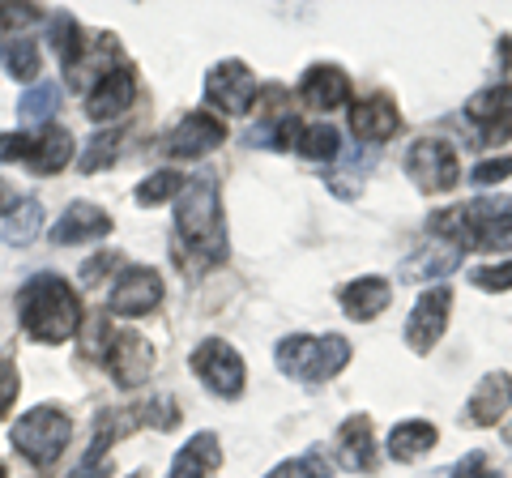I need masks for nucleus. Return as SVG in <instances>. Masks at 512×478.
Masks as SVG:
<instances>
[{
	"label": "nucleus",
	"instance_id": "f257e3e1",
	"mask_svg": "<svg viewBox=\"0 0 512 478\" xmlns=\"http://www.w3.org/2000/svg\"><path fill=\"white\" fill-rule=\"evenodd\" d=\"M18 316H22V329L43 346H60L82 329V304H77L73 286L56 274H35L22 286Z\"/></svg>",
	"mask_w": 512,
	"mask_h": 478
},
{
	"label": "nucleus",
	"instance_id": "f03ea898",
	"mask_svg": "<svg viewBox=\"0 0 512 478\" xmlns=\"http://www.w3.org/2000/svg\"><path fill=\"white\" fill-rule=\"evenodd\" d=\"M175 231L192 252V265H214L227 257V227H222V205H218V180L210 171L184 184L175 201Z\"/></svg>",
	"mask_w": 512,
	"mask_h": 478
},
{
	"label": "nucleus",
	"instance_id": "7ed1b4c3",
	"mask_svg": "<svg viewBox=\"0 0 512 478\" xmlns=\"http://www.w3.org/2000/svg\"><path fill=\"white\" fill-rule=\"evenodd\" d=\"M453 248H512V197H478L427 222Z\"/></svg>",
	"mask_w": 512,
	"mask_h": 478
},
{
	"label": "nucleus",
	"instance_id": "20e7f679",
	"mask_svg": "<svg viewBox=\"0 0 512 478\" xmlns=\"http://www.w3.org/2000/svg\"><path fill=\"white\" fill-rule=\"evenodd\" d=\"M274 359H278V368L286 376L303 380V385H320V380H333L350 363V342L338 338V333H325V338L295 333V338L278 342Z\"/></svg>",
	"mask_w": 512,
	"mask_h": 478
},
{
	"label": "nucleus",
	"instance_id": "39448f33",
	"mask_svg": "<svg viewBox=\"0 0 512 478\" xmlns=\"http://www.w3.org/2000/svg\"><path fill=\"white\" fill-rule=\"evenodd\" d=\"M73 436L69 414H60L56 406H39L18 419L13 427V449H18L30 466H52V461L64 453V444Z\"/></svg>",
	"mask_w": 512,
	"mask_h": 478
},
{
	"label": "nucleus",
	"instance_id": "423d86ee",
	"mask_svg": "<svg viewBox=\"0 0 512 478\" xmlns=\"http://www.w3.org/2000/svg\"><path fill=\"white\" fill-rule=\"evenodd\" d=\"M406 171H410V180L419 184L423 193H448V188H457L461 163H457L453 141H440V137L414 141L410 154H406Z\"/></svg>",
	"mask_w": 512,
	"mask_h": 478
},
{
	"label": "nucleus",
	"instance_id": "0eeeda50",
	"mask_svg": "<svg viewBox=\"0 0 512 478\" xmlns=\"http://www.w3.org/2000/svg\"><path fill=\"white\" fill-rule=\"evenodd\" d=\"M188 368L205 380V389L218 393V397H239L244 393V359L239 350L222 338L201 342L197 350L188 355Z\"/></svg>",
	"mask_w": 512,
	"mask_h": 478
},
{
	"label": "nucleus",
	"instance_id": "6e6552de",
	"mask_svg": "<svg viewBox=\"0 0 512 478\" xmlns=\"http://www.w3.org/2000/svg\"><path fill=\"white\" fill-rule=\"evenodd\" d=\"M103 363H107V372L120 389H137L154 376L158 355L141 333H111L107 346H103Z\"/></svg>",
	"mask_w": 512,
	"mask_h": 478
},
{
	"label": "nucleus",
	"instance_id": "1a4fd4ad",
	"mask_svg": "<svg viewBox=\"0 0 512 478\" xmlns=\"http://www.w3.org/2000/svg\"><path fill=\"white\" fill-rule=\"evenodd\" d=\"M448 308H453V291H448V286H431L419 304H414L410 321H406V346L414 355H427V350L444 338Z\"/></svg>",
	"mask_w": 512,
	"mask_h": 478
},
{
	"label": "nucleus",
	"instance_id": "9d476101",
	"mask_svg": "<svg viewBox=\"0 0 512 478\" xmlns=\"http://www.w3.org/2000/svg\"><path fill=\"white\" fill-rule=\"evenodd\" d=\"M252 94H256V77L248 73L244 60H222V65H214L210 77H205V99H210L218 111H227V116L248 111Z\"/></svg>",
	"mask_w": 512,
	"mask_h": 478
},
{
	"label": "nucleus",
	"instance_id": "9b49d317",
	"mask_svg": "<svg viewBox=\"0 0 512 478\" xmlns=\"http://www.w3.org/2000/svg\"><path fill=\"white\" fill-rule=\"evenodd\" d=\"M163 304V278L146 265L124 269L120 282L111 286V316H146Z\"/></svg>",
	"mask_w": 512,
	"mask_h": 478
},
{
	"label": "nucleus",
	"instance_id": "f8f14e48",
	"mask_svg": "<svg viewBox=\"0 0 512 478\" xmlns=\"http://www.w3.org/2000/svg\"><path fill=\"white\" fill-rule=\"evenodd\" d=\"M222 141H227V124L218 116H210V111H192V116L175 124V133L167 137V154L171 158H201V154L218 150Z\"/></svg>",
	"mask_w": 512,
	"mask_h": 478
},
{
	"label": "nucleus",
	"instance_id": "ddd939ff",
	"mask_svg": "<svg viewBox=\"0 0 512 478\" xmlns=\"http://www.w3.org/2000/svg\"><path fill=\"white\" fill-rule=\"evenodd\" d=\"M111 235V218L99 210V205H86V201H73L69 210L60 214V222L52 227V244L69 248V244H94V239Z\"/></svg>",
	"mask_w": 512,
	"mask_h": 478
},
{
	"label": "nucleus",
	"instance_id": "4468645a",
	"mask_svg": "<svg viewBox=\"0 0 512 478\" xmlns=\"http://www.w3.org/2000/svg\"><path fill=\"white\" fill-rule=\"evenodd\" d=\"M274 141H282L286 150H295V154H303V158H338L342 154V146H338V129H329V124H303V120H282L278 124V137Z\"/></svg>",
	"mask_w": 512,
	"mask_h": 478
},
{
	"label": "nucleus",
	"instance_id": "2eb2a0df",
	"mask_svg": "<svg viewBox=\"0 0 512 478\" xmlns=\"http://www.w3.org/2000/svg\"><path fill=\"white\" fill-rule=\"evenodd\" d=\"M133 73H128V69H111V73H99V82H94L90 86V94H86V116L90 120H116L120 116V111L128 107V103H133Z\"/></svg>",
	"mask_w": 512,
	"mask_h": 478
},
{
	"label": "nucleus",
	"instance_id": "dca6fc26",
	"mask_svg": "<svg viewBox=\"0 0 512 478\" xmlns=\"http://www.w3.org/2000/svg\"><path fill=\"white\" fill-rule=\"evenodd\" d=\"M512 410V376L508 372H491L478 380L474 397L466 402V419L474 427H495Z\"/></svg>",
	"mask_w": 512,
	"mask_h": 478
},
{
	"label": "nucleus",
	"instance_id": "f3484780",
	"mask_svg": "<svg viewBox=\"0 0 512 478\" xmlns=\"http://www.w3.org/2000/svg\"><path fill=\"white\" fill-rule=\"evenodd\" d=\"M350 129H355V137L363 146H380V141H389L397 129H402V116H397L393 99L376 94V99H367V103H355V111H350Z\"/></svg>",
	"mask_w": 512,
	"mask_h": 478
},
{
	"label": "nucleus",
	"instance_id": "a211bd4d",
	"mask_svg": "<svg viewBox=\"0 0 512 478\" xmlns=\"http://www.w3.org/2000/svg\"><path fill=\"white\" fill-rule=\"evenodd\" d=\"M303 103L316 107V111H333V107H346L350 103V77L338 65H312L303 73Z\"/></svg>",
	"mask_w": 512,
	"mask_h": 478
},
{
	"label": "nucleus",
	"instance_id": "6ab92c4d",
	"mask_svg": "<svg viewBox=\"0 0 512 478\" xmlns=\"http://www.w3.org/2000/svg\"><path fill=\"white\" fill-rule=\"evenodd\" d=\"M389 299H393L389 278H376V274H367L338 291V304L346 308L350 321H376V316L389 308Z\"/></svg>",
	"mask_w": 512,
	"mask_h": 478
},
{
	"label": "nucleus",
	"instance_id": "aec40b11",
	"mask_svg": "<svg viewBox=\"0 0 512 478\" xmlns=\"http://www.w3.org/2000/svg\"><path fill=\"white\" fill-rule=\"evenodd\" d=\"M338 461H342V470H350V474L376 466L372 419H367V414H350V419L338 427Z\"/></svg>",
	"mask_w": 512,
	"mask_h": 478
},
{
	"label": "nucleus",
	"instance_id": "412c9836",
	"mask_svg": "<svg viewBox=\"0 0 512 478\" xmlns=\"http://www.w3.org/2000/svg\"><path fill=\"white\" fill-rule=\"evenodd\" d=\"M466 116L474 124H483L487 137L512 133V82L491 86V90H478L474 99H470V107H466Z\"/></svg>",
	"mask_w": 512,
	"mask_h": 478
},
{
	"label": "nucleus",
	"instance_id": "4be33fe9",
	"mask_svg": "<svg viewBox=\"0 0 512 478\" xmlns=\"http://www.w3.org/2000/svg\"><path fill=\"white\" fill-rule=\"evenodd\" d=\"M222 466V449H218V436L214 432H197L180 453L171 461V474L167 478H210Z\"/></svg>",
	"mask_w": 512,
	"mask_h": 478
},
{
	"label": "nucleus",
	"instance_id": "5701e85b",
	"mask_svg": "<svg viewBox=\"0 0 512 478\" xmlns=\"http://www.w3.org/2000/svg\"><path fill=\"white\" fill-rule=\"evenodd\" d=\"M73 158V137L64 129H47L39 137H30V154H26V167L35 175H56L69 167Z\"/></svg>",
	"mask_w": 512,
	"mask_h": 478
},
{
	"label": "nucleus",
	"instance_id": "b1692460",
	"mask_svg": "<svg viewBox=\"0 0 512 478\" xmlns=\"http://www.w3.org/2000/svg\"><path fill=\"white\" fill-rule=\"evenodd\" d=\"M461 265V248L453 244H427L423 252L402 261V278L406 282H427V278H448Z\"/></svg>",
	"mask_w": 512,
	"mask_h": 478
},
{
	"label": "nucleus",
	"instance_id": "393cba45",
	"mask_svg": "<svg viewBox=\"0 0 512 478\" xmlns=\"http://www.w3.org/2000/svg\"><path fill=\"white\" fill-rule=\"evenodd\" d=\"M39 231H43V205H39L35 197L18 201V205H13V210L5 214V222H0V235H5V244H13V248H26Z\"/></svg>",
	"mask_w": 512,
	"mask_h": 478
},
{
	"label": "nucleus",
	"instance_id": "a878e982",
	"mask_svg": "<svg viewBox=\"0 0 512 478\" xmlns=\"http://www.w3.org/2000/svg\"><path fill=\"white\" fill-rule=\"evenodd\" d=\"M431 444H436V427L423 423V419H406V423H397L393 432H389V453H393L397 461L423 457Z\"/></svg>",
	"mask_w": 512,
	"mask_h": 478
},
{
	"label": "nucleus",
	"instance_id": "bb28decb",
	"mask_svg": "<svg viewBox=\"0 0 512 478\" xmlns=\"http://www.w3.org/2000/svg\"><path fill=\"white\" fill-rule=\"evenodd\" d=\"M56 107H60V86H52V82H35V86L22 94V103H18V111H22V120H26V124L52 120V116H56Z\"/></svg>",
	"mask_w": 512,
	"mask_h": 478
},
{
	"label": "nucleus",
	"instance_id": "cd10ccee",
	"mask_svg": "<svg viewBox=\"0 0 512 478\" xmlns=\"http://www.w3.org/2000/svg\"><path fill=\"white\" fill-rule=\"evenodd\" d=\"M52 47L60 52L64 69H73V65H77V56L86 52V35L77 30V22L69 18V13H56V18H52Z\"/></svg>",
	"mask_w": 512,
	"mask_h": 478
},
{
	"label": "nucleus",
	"instance_id": "c85d7f7f",
	"mask_svg": "<svg viewBox=\"0 0 512 478\" xmlns=\"http://www.w3.org/2000/svg\"><path fill=\"white\" fill-rule=\"evenodd\" d=\"M184 184H188V180H184L180 171H154L150 180H141V184H137V193H133V197H137L141 205H158V201H167V197H180V193H184Z\"/></svg>",
	"mask_w": 512,
	"mask_h": 478
},
{
	"label": "nucleus",
	"instance_id": "c756f323",
	"mask_svg": "<svg viewBox=\"0 0 512 478\" xmlns=\"http://www.w3.org/2000/svg\"><path fill=\"white\" fill-rule=\"evenodd\" d=\"M116 158H120V133H99L86 141V154L77 158V167H82V175H94V171L111 167Z\"/></svg>",
	"mask_w": 512,
	"mask_h": 478
},
{
	"label": "nucleus",
	"instance_id": "7c9ffc66",
	"mask_svg": "<svg viewBox=\"0 0 512 478\" xmlns=\"http://www.w3.org/2000/svg\"><path fill=\"white\" fill-rule=\"evenodd\" d=\"M333 466L325 461V453H303V457H291L282 461V466H274L265 478H329Z\"/></svg>",
	"mask_w": 512,
	"mask_h": 478
},
{
	"label": "nucleus",
	"instance_id": "2f4dec72",
	"mask_svg": "<svg viewBox=\"0 0 512 478\" xmlns=\"http://www.w3.org/2000/svg\"><path fill=\"white\" fill-rule=\"evenodd\" d=\"M9 73L18 82H35L39 77V43L35 39H18L9 47Z\"/></svg>",
	"mask_w": 512,
	"mask_h": 478
},
{
	"label": "nucleus",
	"instance_id": "473e14b6",
	"mask_svg": "<svg viewBox=\"0 0 512 478\" xmlns=\"http://www.w3.org/2000/svg\"><path fill=\"white\" fill-rule=\"evenodd\" d=\"M22 393V376H18V363H13L9 355H0V414H9L13 402H18Z\"/></svg>",
	"mask_w": 512,
	"mask_h": 478
},
{
	"label": "nucleus",
	"instance_id": "72a5a7b5",
	"mask_svg": "<svg viewBox=\"0 0 512 478\" xmlns=\"http://www.w3.org/2000/svg\"><path fill=\"white\" fill-rule=\"evenodd\" d=\"M474 286H483V291H512V261L504 265H483V269H474Z\"/></svg>",
	"mask_w": 512,
	"mask_h": 478
},
{
	"label": "nucleus",
	"instance_id": "f704fd0d",
	"mask_svg": "<svg viewBox=\"0 0 512 478\" xmlns=\"http://www.w3.org/2000/svg\"><path fill=\"white\" fill-rule=\"evenodd\" d=\"M448 478H500V470L487 461V453H470L461 457L453 470H448Z\"/></svg>",
	"mask_w": 512,
	"mask_h": 478
},
{
	"label": "nucleus",
	"instance_id": "c9c22d12",
	"mask_svg": "<svg viewBox=\"0 0 512 478\" xmlns=\"http://www.w3.org/2000/svg\"><path fill=\"white\" fill-rule=\"evenodd\" d=\"M512 175V154H500V158H487V163H478L470 180L474 184H500Z\"/></svg>",
	"mask_w": 512,
	"mask_h": 478
},
{
	"label": "nucleus",
	"instance_id": "e433bc0d",
	"mask_svg": "<svg viewBox=\"0 0 512 478\" xmlns=\"http://www.w3.org/2000/svg\"><path fill=\"white\" fill-rule=\"evenodd\" d=\"M43 13L30 9V5H0V30H22L30 22H39Z\"/></svg>",
	"mask_w": 512,
	"mask_h": 478
},
{
	"label": "nucleus",
	"instance_id": "4c0bfd02",
	"mask_svg": "<svg viewBox=\"0 0 512 478\" xmlns=\"http://www.w3.org/2000/svg\"><path fill=\"white\" fill-rule=\"evenodd\" d=\"M30 137L26 133H0V163H26Z\"/></svg>",
	"mask_w": 512,
	"mask_h": 478
},
{
	"label": "nucleus",
	"instance_id": "58836bf2",
	"mask_svg": "<svg viewBox=\"0 0 512 478\" xmlns=\"http://www.w3.org/2000/svg\"><path fill=\"white\" fill-rule=\"evenodd\" d=\"M116 265H120L116 252H103V257H94L90 265H82V278L86 282H99V274H107V269H116Z\"/></svg>",
	"mask_w": 512,
	"mask_h": 478
},
{
	"label": "nucleus",
	"instance_id": "ea45409f",
	"mask_svg": "<svg viewBox=\"0 0 512 478\" xmlns=\"http://www.w3.org/2000/svg\"><path fill=\"white\" fill-rule=\"evenodd\" d=\"M13 205H18V188H13L9 180H0V214H9Z\"/></svg>",
	"mask_w": 512,
	"mask_h": 478
},
{
	"label": "nucleus",
	"instance_id": "a19ab883",
	"mask_svg": "<svg viewBox=\"0 0 512 478\" xmlns=\"http://www.w3.org/2000/svg\"><path fill=\"white\" fill-rule=\"evenodd\" d=\"M0 478H5V466H0Z\"/></svg>",
	"mask_w": 512,
	"mask_h": 478
}]
</instances>
